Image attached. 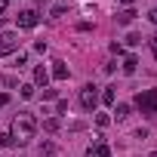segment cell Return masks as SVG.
Wrapping results in <instances>:
<instances>
[{"label":"cell","instance_id":"obj_1","mask_svg":"<svg viewBox=\"0 0 157 157\" xmlns=\"http://www.w3.org/2000/svg\"><path fill=\"white\" fill-rule=\"evenodd\" d=\"M13 139L19 142V145H25V142H31L34 139V132H37V120H34V114L31 111H19L16 117H13Z\"/></svg>","mask_w":157,"mask_h":157},{"label":"cell","instance_id":"obj_2","mask_svg":"<svg viewBox=\"0 0 157 157\" xmlns=\"http://www.w3.org/2000/svg\"><path fill=\"white\" fill-rule=\"evenodd\" d=\"M136 108H139L142 114L154 117V114H157V90H142V93L136 96Z\"/></svg>","mask_w":157,"mask_h":157},{"label":"cell","instance_id":"obj_3","mask_svg":"<svg viewBox=\"0 0 157 157\" xmlns=\"http://www.w3.org/2000/svg\"><path fill=\"white\" fill-rule=\"evenodd\" d=\"M80 105H83L86 111H96V105H99V86H96V83H86V86L80 90Z\"/></svg>","mask_w":157,"mask_h":157},{"label":"cell","instance_id":"obj_4","mask_svg":"<svg viewBox=\"0 0 157 157\" xmlns=\"http://www.w3.org/2000/svg\"><path fill=\"white\" fill-rule=\"evenodd\" d=\"M16 49H19V34L16 31H3V34H0V56L16 52Z\"/></svg>","mask_w":157,"mask_h":157},{"label":"cell","instance_id":"obj_5","mask_svg":"<svg viewBox=\"0 0 157 157\" xmlns=\"http://www.w3.org/2000/svg\"><path fill=\"white\" fill-rule=\"evenodd\" d=\"M86 157H111V148H108V142H105V139H96V142L86 148Z\"/></svg>","mask_w":157,"mask_h":157},{"label":"cell","instance_id":"obj_6","mask_svg":"<svg viewBox=\"0 0 157 157\" xmlns=\"http://www.w3.org/2000/svg\"><path fill=\"white\" fill-rule=\"evenodd\" d=\"M37 22H40L37 10H22L19 13V28H37Z\"/></svg>","mask_w":157,"mask_h":157},{"label":"cell","instance_id":"obj_7","mask_svg":"<svg viewBox=\"0 0 157 157\" xmlns=\"http://www.w3.org/2000/svg\"><path fill=\"white\" fill-rule=\"evenodd\" d=\"M34 83H37V86H43V90H46V83H49V71H46L43 65H40V68H34Z\"/></svg>","mask_w":157,"mask_h":157},{"label":"cell","instance_id":"obj_8","mask_svg":"<svg viewBox=\"0 0 157 157\" xmlns=\"http://www.w3.org/2000/svg\"><path fill=\"white\" fill-rule=\"evenodd\" d=\"M52 77H56V80H68V68H65V62H52Z\"/></svg>","mask_w":157,"mask_h":157},{"label":"cell","instance_id":"obj_9","mask_svg":"<svg viewBox=\"0 0 157 157\" xmlns=\"http://www.w3.org/2000/svg\"><path fill=\"white\" fill-rule=\"evenodd\" d=\"M132 19H136V10H129V6H126V10H120V13H117V25H129V22H132Z\"/></svg>","mask_w":157,"mask_h":157},{"label":"cell","instance_id":"obj_10","mask_svg":"<svg viewBox=\"0 0 157 157\" xmlns=\"http://www.w3.org/2000/svg\"><path fill=\"white\" fill-rule=\"evenodd\" d=\"M136 68H139V59H136V56H126V59H123V71H126V74H136Z\"/></svg>","mask_w":157,"mask_h":157},{"label":"cell","instance_id":"obj_11","mask_svg":"<svg viewBox=\"0 0 157 157\" xmlns=\"http://www.w3.org/2000/svg\"><path fill=\"white\" fill-rule=\"evenodd\" d=\"M114 90H117V86H105V93H102L99 99H102L105 105H114V99H117V93H114Z\"/></svg>","mask_w":157,"mask_h":157},{"label":"cell","instance_id":"obj_12","mask_svg":"<svg viewBox=\"0 0 157 157\" xmlns=\"http://www.w3.org/2000/svg\"><path fill=\"white\" fill-rule=\"evenodd\" d=\"M13 145H16L13 132H0V148H13Z\"/></svg>","mask_w":157,"mask_h":157},{"label":"cell","instance_id":"obj_13","mask_svg":"<svg viewBox=\"0 0 157 157\" xmlns=\"http://www.w3.org/2000/svg\"><path fill=\"white\" fill-rule=\"evenodd\" d=\"M114 114H117V120H126V117H129V105H117Z\"/></svg>","mask_w":157,"mask_h":157},{"label":"cell","instance_id":"obj_14","mask_svg":"<svg viewBox=\"0 0 157 157\" xmlns=\"http://www.w3.org/2000/svg\"><path fill=\"white\" fill-rule=\"evenodd\" d=\"M59 126H62V123H59V117H49V120L43 123V129H46V132H56Z\"/></svg>","mask_w":157,"mask_h":157},{"label":"cell","instance_id":"obj_15","mask_svg":"<svg viewBox=\"0 0 157 157\" xmlns=\"http://www.w3.org/2000/svg\"><path fill=\"white\" fill-rule=\"evenodd\" d=\"M19 93H22V99H31V96H34V86H31V83H22Z\"/></svg>","mask_w":157,"mask_h":157},{"label":"cell","instance_id":"obj_16","mask_svg":"<svg viewBox=\"0 0 157 157\" xmlns=\"http://www.w3.org/2000/svg\"><path fill=\"white\" fill-rule=\"evenodd\" d=\"M40 154H56V145H52V142H43V145H40Z\"/></svg>","mask_w":157,"mask_h":157},{"label":"cell","instance_id":"obj_17","mask_svg":"<svg viewBox=\"0 0 157 157\" xmlns=\"http://www.w3.org/2000/svg\"><path fill=\"white\" fill-rule=\"evenodd\" d=\"M65 13H68V6H65V3H59V6L52 10V19H59V16H65Z\"/></svg>","mask_w":157,"mask_h":157},{"label":"cell","instance_id":"obj_18","mask_svg":"<svg viewBox=\"0 0 157 157\" xmlns=\"http://www.w3.org/2000/svg\"><path fill=\"white\" fill-rule=\"evenodd\" d=\"M96 123H99V126H108L111 117H108V114H96Z\"/></svg>","mask_w":157,"mask_h":157},{"label":"cell","instance_id":"obj_19","mask_svg":"<svg viewBox=\"0 0 157 157\" xmlns=\"http://www.w3.org/2000/svg\"><path fill=\"white\" fill-rule=\"evenodd\" d=\"M126 43H129V46H139V43H142V37H139V34H129V37H126Z\"/></svg>","mask_w":157,"mask_h":157},{"label":"cell","instance_id":"obj_20","mask_svg":"<svg viewBox=\"0 0 157 157\" xmlns=\"http://www.w3.org/2000/svg\"><path fill=\"white\" fill-rule=\"evenodd\" d=\"M148 46H151V56L157 59V37H151V40H148Z\"/></svg>","mask_w":157,"mask_h":157},{"label":"cell","instance_id":"obj_21","mask_svg":"<svg viewBox=\"0 0 157 157\" xmlns=\"http://www.w3.org/2000/svg\"><path fill=\"white\" fill-rule=\"evenodd\" d=\"M148 19H151V25H157V6H154V10L148 13Z\"/></svg>","mask_w":157,"mask_h":157},{"label":"cell","instance_id":"obj_22","mask_svg":"<svg viewBox=\"0 0 157 157\" xmlns=\"http://www.w3.org/2000/svg\"><path fill=\"white\" fill-rule=\"evenodd\" d=\"M3 105H10V96H6V93H0V108H3Z\"/></svg>","mask_w":157,"mask_h":157},{"label":"cell","instance_id":"obj_23","mask_svg":"<svg viewBox=\"0 0 157 157\" xmlns=\"http://www.w3.org/2000/svg\"><path fill=\"white\" fill-rule=\"evenodd\" d=\"M6 13V0H0V16H3Z\"/></svg>","mask_w":157,"mask_h":157},{"label":"cell","instance_id":"obj_24","mask_svg":"<svg viewBox=\"0 0 157 157\" xmlns=\"http://www.w3.org/2000/svg\"><path fill=\"white\" fill-rule=\"evenodd\" d=\"M117 3H123V6H129V3H136V0H117Z\"/></svg>","mask_w":157,"mask_h":157},{"label":"cell","instance_id":"obj_25","mask_svg":"<svg viewBox=\"0 0 157 157\" xmlns=\"http://www.w3.org/2000/svg\"><path fill=\"white\" fill-rule=\"evenodd\" d=\"M145 157H157V151H154V154H145Z\"/></svg>","mask_w":157,"mask_h":157},{"label":"cell","instance_id":"obj_26","mask_svg":"<svg viewBox=\"0 0 157 157\" xmlns=\"http://www.w3.org/2000/svg\"><path fill=\"white\" fill-rule=\"evenodd\" d=\"M37 3H46V0H37Z\"/></svg>","mask_w":157,"mask_h":157}]
</instances>
